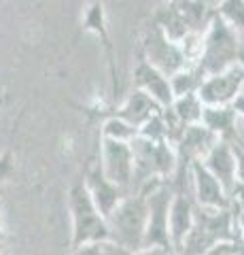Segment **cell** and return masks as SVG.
Wrapping results in <instances>:
<instances>
[{
  "label": "cell",
  "mask_w": 244,
  "mask_h": 255,
  "mask_svg": "<svg viewBox=\"0 0 244 255\" xmlns=\"http://www.w3.org/2000/svg\"><path fill=\"white\" fill-rule=\"evenodd\" d=\"M6 105V98H4V96H0V109H2Z\"/></svg>",
  "instance_id": "30"
},
{
  "label": "cell",
  "mask_w": 244,
  "mask_h": 255,
  "mask_svg": "<svg viewBox=\"0 0 244 255\" xmlns=\"http://www.w3.org/2000/svg\"><path fill=\"white\" fill-rule=\"evenodd\" d=\"M225 238H238V230H236V206L227 209H195V221L189 234L185 236L183 247L178 253L187 255H206L208 249L219 241Z\"/></svg>",
  "instance_id": "4"
},
{
  "label": "cell",
  "mask_w": 244,
  "mask_h": 255,
  "mask_svg": "<svg viewBox=\"0 0 244 255\" xmlns=\"http://www.w3.org/2000/svg\"><path fill=\"white\" fill-rule=\"evenodd\" d=\"M236 230H238V238L244 243V209L240 206H236Z\"/></svg>",
  "instance_id": "27"
},
{
  "label": "cell",
  "mask_w": 244,
  "mask_h": 255,
  "mask_svg": "<svg viewBox=\"0 0 244 255\" xmlns=\"http://www.w3.org/2000/svg\"><path fill=\"white\" fill-rule=\"evenodd\" d=\"M15 177V151L9 145L0 153V185Z\"/></svg>",
  "instance_id": "23"
},
{
  "label": "cell",
  "mask_w": 244,
  "mask_h": 255,
  "mask_svg": "<svg viewBox=\"0 0 244 255\" xmlns=\"http://www.w3.org/2000/svg\"><path fill=\"white\" fill-rule=\"evenodd\" d=\"M202 164L221 181V185L230 191V196H232V189L236 183H238V179H236V151H234L232 142L219 138L215 145L208 149V153L202 157Z\"/></svg>",
  "instance_id": "15"
},
{
  "label": "cell",
  "mask_w": 244,
  "mask_h": 255,
  "mask_svg": "<svg viewBox=\"0 0 244 255\" xmlns=\"http://www.w3.org/2000/svg\"><path fill=\"white\" fill-rule=\"evenodd\" d=\"M168 107L172 109V113H174L185 126H191V124H198L202 119L204 102L200 100L198 92H193V94L176 96V98L172 100V105H168Z\"/></svg>",
  "instance_id": "18"
},
{
  "label": "cell",
  "mask_w": 244,
  "mask_h": 255,
  "mask_svg": "<svg viewBox=\"0 0 244 255\" xmlns=\"http://www.w3.org/2000/svg\"><path fill=\"white\" fill-rule=\"evenodd\" d=\"M132 83L136 90H143L145 94L151 96L160 107H168V105H172V100H174L168 75H163L160 68H155L153 64H149L140 51H138L136 64H134Z\"/></svg>",
  "instance_id": "12"
},
{
  "label": "cell",
  "mask_w": 244,
  "mask_h": 255,
  "mask_svg": "<svg viewBox=\"0 0 244 255\" xmlns=\"http://www.w3.org/2000/svg\"><path fill=\"white\" fill-rule=\"evenodd\" d=\"M162 2H166V0H162Z\"/></svg>",
  "instance_id": "34"
},
{
  "label": "cell",
  "mask_w": 244,
  "mask_h": 255,
  "mask_svg": "<svg viewBox=\"0 0 244 255\" xmlns=\"http://www.w3.org/2000/svg\"><path fill=\"white\" fill-rule=\"evenodd\" d=\"M240 92H242V94H244V83H242V90H240Z\"/></svg>",
  "instance_id": "33"
},
{
  "label": "cell",
  "mask_w": 244,
  "mask_h": 255,
  "mask_svg": "<svg viewBox=\"0 0 244 255\" xmlns=\"http://www.w3.org/2000/svg\"><path fill=\"white\" fill-rule=\"evenodd\" d=\"M83 181H85V187H87L91 200L96 202V206L100 209V213L104 215V217H108L111 211L119 204L121 198L128 194L121 185H117L115 181H111L104 172H102L98 162L87 166V170H85V174H83Z\"/></svg>",
  "instance_id": "13"
},
{
  "label": "cell",
  "mask_w": 244,
  "mask_h": 255,
  "mask_svg": "<svg viewBox=\"0 0 244 255\" xmlns=\"http://www.w3.org/2000/svg\"><path fill=\"white\" fill-rule=\"evenodd\" d=\"M215 13L230 23L236 32L244 34V0H219Z\"/></svg>",
  "instance_id": "20"
},
{
  "label": "cell",
  "mask_w": 244,
  "mask_h": 255,
  "mask_svg": "<svg viewBox=\"0 0 244 255\" xmlns=\"http://www.w3.org/2000/svg\"><path fill=\"white\" fill-rule=\"evenodd\" d=\"M98 151H100L98 164H100L102 172H104L111 181H115L117 185H121L130 194L132 179H134V151H132V142L100 136Z\"/></svg>",
  "instance_id": "7"
},
{
  "label": "cell",
  "mask_w": 244,
  "mask_h": 255,
  "mask_svg": "<svg viewBox=\"0 0 244 255\" xmlns=\"http://www.w3.org/2000/svg\"><path fill=\"white\" fill-rule=\"evenodd\" d=\"M195 209H198V204H195L191 196V189H174L170 200V213H168V232H170L172 247H174V253L180 251L185 236L193 226Z\"/></svg>",
  "instance_id": "11"
},
{
  "label": "cell",
  "mask_w": 244,
  "mask_h": 255,
  "mask_svg": "<svg viewBox=\"0 0 244 255\" xmlns=\"http://www.w3.org/2000/svg\"><path fill=\"white\" fill-rule=\"evenodd\" d=\"M81 34H93L104 47L106 53V64H108V75H111V92L117 96L119 94V77H117V55H115V45L111 41V32H108L106 23V9L102 0H89L87 9L83 13V21L79 28Z\"/></svg>",
  "instance_id": "9"
},
{
  "label": "cell",
  "mask_w": 244,
  "mask_h": 255,
  "mask_svg": "<svg viewBox=\"0 0 244 255\" xmlns=\"http://www.w3.org/2000/svg\"><path fill=\"white\" fill-rule=\"evenodd\" d=\"M143 189L147 191L149 215H147V230L140 253H174L168 232V213H170L172 194H174V185H172L170 179H155L147 183Z\"/></svg>",
  "instance_id": "5"
},
{
  "label": "cell",
  "mask_w": 244,
  "mask_h": 255,
  "mask_svg": "<svg viewBox=\"0 0 244 255\" xmlns=\"http://www.w3.org/2000/svg\"><path fill=\"white\" fill-rule=\"evenodd\" d=\"M140 53L145 55L149 64H153L155 68H160L168 77L176 73L178 68H183L185 64H189V58L185 55L180 43L168 38L155 21L145 32L143 43H140Z\"/></svg>",
  "instance_id": "6"
},
{
  "label": "cell",
  "mask_w": 244,
  "mask_h": 255,
  "mask_svg": "<svg viewBox=\"0 0 244 255\" xmlns=\"http://www.w3.org/2000/svg\"><path fill=\"white\" fill-rule=\"evenodd\" d=\"M242 34L236 32L225 19L212 13L206 30L202 34V47L195 58V64L202 68L204 75H212L238 64Z\"/></svg>",
  "instance_id": "2"
},
{
  "label": "cell",
  "mask_w": 244,
  "mask_h": 255,
  "mask_svg": "<svg viewBox=\"0 0 244 255\" xmlns=\"http://www.w3.org/2000/svg\"><path fill=\"white\" fill-rule=\"evenodd\" d=\"M208 2H210V6H212V9H215V6H217V2H219V0H208Z\"/></svg>",
  "instance_id": "32"
},
{
  "label": "cell",
  "mask_w": 244,
  "mask_h": 255,
  "mask_svg": "<svg viewBox=\"0 0 244 255\" xmlns=\"http://www.w3.org/2000/svg\"><path fill=\"white\" fill-rule=\"evenodd\" d=\"M236 151V179L244 181V149L234 147Z\"/></svg>",
  "instance_id": "26"
},
{
  "label": "cell",
  "mask_w": 244,
  "mask_h": 255,
  "mask_svg": "<svg viewBox=\"0 0 244 255\" xmlns=\"http://www.w3.org/2000/svg\"><path fill=\"white\" fill-rule=\"evenodd\" d=\"M244 83V68L240 64L206 75L198 90V96L204 105H232L234 98L240 94Z\"/></svg>",
  "instance_id": "10"
},
{
  "label": "cell",
  "mask_w": 244,
  "mask_h": 255,
  "mask_svg": "<svg viewBox=\"0 0 244 255\" xmlns=\"http://www.w3.org/2000/svg\"><path fill=\"white\" fill-rule=\"evenodd\" d=\"M204 75L202 68L198 66L195 62H189L185 64L183 68H178L176 73H172L168 79H170V87H172V94L176 96H185V94H193L200 90V85L204 81Z\"/></svg>",
  "instance_id": "17"
},
{
  "label": "cell",
  "mask_w": 244,
  "mask_h": 255,
  "mask_svg": "<svg viewBox=\"0 0 244 255\" xmlns=\"http://www.w3.org/2000/svg\"><path fill=\"white\" fill-rule=\"evenodd\" d=\"M100 136L132 142L138 136V128L117 115H106V117H102V124H100Z\"/></svg>",
  "instance_id": "19"
},
{
  "label": "cell",
  "mask_w": 244,
  "mask_h": 255,
  "mask_svg": "<svg viewBox=\"0 0 244 255\" xmlns=\"http://www.w3.org/2000/svg\"><path fill=\"white\" fill-rule=\"evenodd\" d=\"M189 187H191L195 204L202 209H227V206H232L230 191L202 164V159H195L189 166Z\"/></svg>",
  "instance_id": "8"
},
{
  "label": "cell",
  "mask_w": 244,
  "mask_h": 255,
  "mask_svg": "<svg viewBox=\"0 0 244 255\" xmlns=\"http://www.w3.org/2000/svg\"><path fill=\"white\" fill-rule=\"evenodd\" d=\"M160 109H162V107L157 105V102L151 98V96L145 94L143 90H136V87H134V90L128 94V98H125L117 109H111V111H96V113H93V117L102 119V117H106V115H117V117L125 119V122H130L132 126L140 128L149 117H151L153 113H157Z\"/></svg>",
  "instance_id": "14"
},
{
  "label": "cell",
  "mask_w": 244,
  "mask_h": 255,
  "mask_svg": "<svg viewBox=\"0 0 244 255\" xmlns=\"http://www.w3.org/2000/svg\"><path fill=\"white\" fill-rule=\"evenodd\" d=\"M230 142L234 147L244 149V119L242 117H238V122H236V130H234V136Z\"/></svg>",
  "instance_id": "24"
},
{
  "label": "cell",
  "mask_w": 244,
  "mask_h": 255,
  "mask_svg": "<svg viewBox=\"0 0 244 255\" xmlns=\"http://www.w3.org/2000/svg\"><path fill=\"white\" fill-rule=\"evenodd\" d=\"M68 211H70V251H75L87 243L113 241L108 221L100 213L96 202L91 200L83 179H77L70 185Z\"/></svg>",
  "instance_id": "1"
},
{
  "label": "cell",
  "mask_w": 244,
  "mask_h": 255,
  "mask_svg": "<svg viewBox=\"0 0 244 255\" xmlns=\"http://www.w3.org/2000/svg\"><path fill=\"white\" fill-rule=\"evenodd\" d=\"M200 122L208 128L212 134H217L223 140H232L238 113L234 111L232 105H204L202 119Z\"/></svg>",
  "instance_id": "16"
},
{
  "label": "cell",
  "mask_w": 244,
  "mask_h": 255,
  "mask_svg": "<svg viewBox=\"0 0 244 255\" xmlns=\"http://www.w3.org/2000/svg\"><path fill=\"white\" fill-rule=\"evenodd\" d=\"M2 243H4V228L0 226V245H2Z\"/></svg>",
  "instance_id": "29"
},
{
  "label": "cell",
  "mask_w": 244,
  "mask_h": 255,
  "mask_svg": "<svg viewBox=\"0 0 244 255\" xmlns=\"http://www.w3.org/2000/svg\"><path fill=\"white\" fill-rule=\"evenodd\" d=\"M238 64L244 68V34H242V43H240V55H238Z\"/></svg>",
  "instance_id": "28"
},
{
  "label": "cell",
  "mask_w": 244,
  "mask_h": 255,
  "mask_svg": "<svg viewBox=\"0 0 244 255\" xmlns=\"http://www.w3.org/2000/svg\"><path fill=\"white\" fill-rule=\"evenodd\" d=\"M147 215L149 202L145 189L125 194L106 217L113 241L130 253H140L147 230Z\"/></svg>",
  "instance_id": "3"
},
{
  "label": "cell",
  "mask_w": 244,
  "mask_h": 255,
  "mask_svg": "<svg viewBox=\"0 0 244 255\" xmlns=\"http://www.w3.org/2000/svg\"><path fill=\"white\" fill-rule=\"evenodd\" d=\"M138 136H145L149 140H166V122H163L162 109L138 128Z\"/></svg>",
  "instance_id": "21"
},
{
  "label": "cell",
  "mask_w": 244,
  "mask_h": 255,
  "mask_svg": "<svg viewBox=\"0 0 244 255\" xmlns=\"http://www.w3.org/2000/svg\"><path fill=\"white\" fill-rule=\"evenodd\" d=\"M2 211H4V202H2V196H0V215H2Z\"/></svg>",
  "instance_id": "31"
},
{
  "label": "cell",
  "mask_w": 244,
  "mask_h": 255,
  "mask_svg": "<svg viewBox=\"0 0 244 255\" xmlns=\"http://www.w3.org/2000/svg\"><path fill=\"white\" fill-rule=\"evenodd\" d=\"M232 202L236 206H240V209H244V181H238L232 189Z\"/></svg>",
  "instance_id": "25"
},
{
  "label": "cell",
  "mask_w": 244,
  "mask_h": 255,
  "mask_svg": "<svg viewBox=\"0 0 244 255\" xmlns=\"http://www.w3.org/2000/svg\"><path fill=\"white\" fill-rule=\"evenodd\" d=\"M206 255H244V243L240 238H225L212 245Z\"/></svg>",
  "instance_id": "22"
}]
</instances>
